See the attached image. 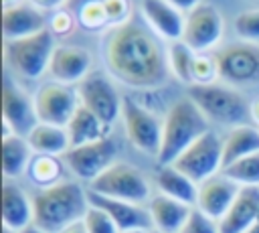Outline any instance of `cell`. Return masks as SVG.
<instances>
[{
  "label": "cell",
  "instance_id": "obj_1",
  "mask_svg": "<svg viewBox=\"0 0 259 233\" xmlns=\"http://www.w3.org/2000/svg\"><path fill=\"white\" fill-rule=\"evenodd\" d=\"M103 61L107 73L134 89H154L168 81V47L160 36L136 18H127L105 34Z\"/></svg>",
  "mask_w": 259,
  "mask_h": 233
},
{
  "label": "cell",
  "instance_id": "obj_2",
  "mask_svg": "<svg viewBox=\"0 0 259 233\" xmlns=\"http://www.w3.org/2000/svg\"><path fill=\"white\" fill-rule=\"evenodd\" d=\"M34 201V225L47 233H61L81 221L89 209V192L79 180H63L49 188H38Z\"/></svg>",
  "mask_w": 259,
  "mask_h": 233
},
{
  "label": "cell",
  "instance_id": "obj_3",
  "mask_svg": "<svg viewBox=\"0 0 259 233\" xmlns=\"http://www.w3.org/2000/svg\"><path fill=\"white\" fill-rule=\"evenodd\" d=\"M210 130V122L186 95L170 105L162 126V146L158 152L160 164H172L190 144Z\"/></svg>",
  "mask_w": 259,
  "mask_h": 233
},
{
  "label": "cell",
  "instance_id": "obj_4",
  "mask_svg": "<svg viewBox=\"0 0 259 233\" xmlns=\"http://www.w3.org/2000/svg\"><path fill=\"white\" fill-rule=\"evenodd\" d=\"M188 97L204 113V118L219 126H243L251 124V101L245 95L227 83H206L190 85Z\"/></svg>",
  "mask_w": 259,
  "mask_h": 233
},
{
  "label": "cell",
  "instance_id": "obj_5",
  "mask_svg": "<svg viewBox=\"0 0 259 233\" xmlns=\"http://www.w3.org/2000/svg\"><path fill=\"white\" fill-rule=\"evenodd\" d=\"M55 49V34L51 28H45L32 36L4 41V61L16 77L38 79L49 71Z\"/></svg>",
  "mask_w": 259,
  "mask_h": 233
},
{
  "label": "cell",
  "instance_id": "obj_6",
  "mask_svg": "<svg viewBox=\"0 0 259 233\" xmlns=\"http://www.w3.org/2000/svg\"><path fill=\"white\" fill-rule=\"evenodd\" d=\"M87 188L97 195L130 201L136 205H148L154 195L148 176L138 166L127 162H113L105 172H101L93 182H89Z\"/></svg>",
  "mask_w": 259,
  "mask_h": 233
},
{
  "label": "cell",
  "instance_id": "obj_7",
  "mask_svg": "<svg viewBox=\"0 0 259 233\" xmlns=\"http://www.w3.org/2000/svg\"><path fill=\"white\" fill-rule=\"evenodd\" d=\"M180 172H184L196 184L223 172V138L208 130L194 144H190L174 162Z\"/></svg>",
  "mask_w": 259,
  "mask_h": 233
},
{
  "label": "cell",
  "instance_id": "obj_8",
  "mask_svg": "<svg viewBox=\"0 0 259 233\" xmlns=\"http://www.w3.org/2000/svg\"><path fill=\"white\" fill-rule=\"evenodd\" d=\"M219 79L227 85H253L259 81V45L229 43L212 51Z\"/></svg>",
  "mask_w": 259,
  "mask_h": 233
},
{
  "label": "cell",
  "instance_id": "obj_9",
  "mask_svg": "<svg viewBox=\"0 0 259 233\" xmlns=\"http://www.w3.org/2000/svg\"><path fill=\"white\" fill-rule=\"evenodd\" d=\"M77 93L81 105L95 113L107 128H111L115 120L121 118L123 97L113 85L111 75H105L103 71H91L77 85Z\"/></svg>",
  "mask_w": 259,
  "mask_h": 233
},
{
  "label": "cell",
  "instance_id": "obj_10",
  "mask_svg": "<svg viewBox=\"0 0 259 233\" xmlns=\"http://www.w3.org/2000/svg\"><path fill=\"white\" fill-rule=\"evenodd\" d=\"M121 122L127 140L144 154L156 156L162 146V126L164 120H160L154 111L138 103L136 99L125 97L121 105Z\"/></svg>",
  "mask_w": 259,
  "mask_h": 233
},
{
  "label": "cell",
  "instance_id": "obj_11",
  "mask_svg": "<svg viewBox=\"0 0 259 233\" xmlns=\"http://www.w3.org/2000/svg\"><path fill=\"white\" fill-rule=\"evenodd\" d=\"M117 156V144L113 138L105 136L101 140L83 144V146H73L67 150L63 156L67 170L79 180V182H93L101 172H105Z\"/></svg>",
  "mask_w": 259,
  "mask_h": 233
},
{
  "label": "cell",
  "instance_id": "obj_12",
  "mask_svg": "<svg viewBox=\"0 0 259 233\" xmlns=\"http://www.w3.org/2000/svg\"><path fill=\"white\" fill-rule=\"evenodd\" d=\"M32 97H34V109L38 122L61 128H67L69 120L81 105L75 85H65L53 79L42 83Z\"/></svg>",
  "mask_w": 259,
  "mask_h": 233
},
{
  "label": "cell",
  "instance_id": "obj_13",
  "mask_svg": "<svg viewBox=\"0 0 259 233\" xmlns=\"http://www.w3.org/2000/svg\"><path fill=\"white\" fill-rule=\"evenodd\" d=\"M223 28L225 22L219 8L208 2H202L194 10L186 12L182 43L188 49H192L196 55L210 53L223 38Z\"/></svg>",
  "mask_w": 259,
  "mask_h": 233
},
{
  "label": "cell",
  "instance_id": "obj_14",
  "mask_svg": "<svg viewBox=\"0 0 259 233\" xmlns=\"http://www.w3.org/2000/svg\"><path fill=\"white\" fill-rule=\"evenodd\" d=\"M36 124L34 97H30L16 81L6 77L2 87V136L18 134L26 138Z\"/></svg>",
  "mask_w": 259,
  "mask_h": 233
},
{
  "label": "cell",
  "instance_id": "obj_15",
  "mask_svg": "<svg viewBox=\"0 0 259 233\" xmlns=\"http://www.w3.org/2000/svg\"><path fill=\"white\" fill-rule=\"evenodd\" d=\"M91 53L83 47L75 45H57L49 73L53 81L65 83V85H79L89 73H91Z\"/></svg>",
  "mask_w": 259,
  "mask_h": 233
},
{
  "label": "cell",
  "instance_id": "obj_16",
  "mask_svg": "<svg viewBox=\"0 0 259 233\" xmlns=\"http://www.w3.org/2000/svg\"><path fill=\"white\" fill-rule=\"evenodd\" d=\"M140 14L144 22L164 41L176 43L182 41L184 32V18L186 14L170 4L168 0H142L140 2Z\"/></svg>",
  "mask_w": 259,
  "mask_h": 233
},
{
  "label": "cell",
  "instance_id": "obj_17",
  "mask_svg": "<svg viewBox=\"0 0 259 233\" xmlns=\"http://www.w3.org/2000/svg\"><path fill=\"white\" fill-rule=\"evenodd\" d=\"M239 190L241 186L221 172L198 184V197L194 207L206 213L208 217H212L214 221H221L231 209V205L235 203Z\"/></svg>",
  "mask_w": 259,
  "mask_h": 233
},
{
  "label": "cell",
  "instance_id": "obj_18",
  "mask_svg": "<svg viewBox=\"0 0 259 233\" xmlns=\"http://www.w3.org/2000/svg\"><path fill=\"white\" fill-rule=\"evenodd\" d=\"M34 223V201L16 182H2V227L14 233L30 227Z\"/></svg>",
  "mask_w": 259,
  "mask_h": 233
},
{
  "label": "cell",
  "instance_id": "obj_19",
  "mask_svg": "<svg viewBox=\"0 0 259 233\" xmlns=\"http://www.w3.org/2000/svg\"><path fill=\"white\" fill-rule=\"evenodd\" d=\"M87 192H89V203L93 207L103 209L113 219V223L117 225V229L121 233L134 231V229H152L146 205H136V203L119 201V199H109V197L97 195L89 188H87Z\"/></svg>",
  "mask_w": 259,
  "mask_h": 233
},
{
  "label": "cell",
  "instance_id": "obj_20",
  "mask_svg": "<svg viewBox=\"0 0 259 233\" xmlns=\"http://www.w3.org/2000/svg\"><path fill=\"white\" fill-rule=\"evenodd\" d=\"M154 233H180L192 207L170 199L162 192H154L146 205Z\"/></svg>",
  "mask_w": 259,
  "mask_h": 233
},
{
  "label": "cell",
  "instance_id": "obj_21",
  "mask_svg": "<svg viewBox=\"0 0 259 233\" xmlns=\"http://www.w3.org/2000/svg\"><path fill=\"white\" fill-rule=\"evenodd\" d=\"M49 28V20L42 14L40 8L34 4H16L10 8H4L2 14V30L4 41H16L24 36H32L40 30Z\"/></svg>",
  "mask_w": 259,
  "mask_h": 233
},
{
  "label": "cell",
  "instance_id": "obj_22",
  "mask_svg": "<svg viewBox=\"0 0 259 233\" xmlns=\"http://www.w3.org/2000/svg\"><path fill=\"white\" fill-rule=\"evenodd\" d=\"M259 221V188L245 186L239 190L227 215L219 221L221 233H245Z\"/></svg>",
  "mask_w": 259,
  "mask_h": 233
},
{
  "label": "cell",
  "instance_id": "obj_23",
  "mask_svg": "<svg viewBox=\"0 0 259 233\" xmlns=\"http://www.w3.org/2000/svg\"><path fill=\"white\" fill-rule=\"evenodd\" d=\"M154 184H156V192L176 199L188 207L196 205L198 184L190 180L184 172H180L174 164H160L158 172L154 174Z\"/></svg>",
  "mask_w": 259,
  "mask_h": 233
},
{
  "label": "cell",
  "instance_id": "obj_24",
  "mask_svg": "<svg viewBox=\"0 0 259 233\" xmlns=\"http://www.w3.org/2000/svg\"><path fill=\"white\" fill-rule=\"evenodd\" d=\"M34 152L24 136L6 134L2 136V174L4 180H16L28 172Z\"/></svg>",
  "mask_w": 259,
  "mask_h": 233
},
{
  "label": "cell",
  "instance_id": "obj_25",
  "mask_svg": "<svg viewBox=\"0 0 259 233\" xmlns=\"http://www.w3.org/2000/svg\"><path fill=\"white\" fill-rule=\"evenodd\" d=\"M255 152H259V128L255 124L235 126L223 138V168Z\"/></svg>",
  "mask_w": 259,
  "mask_h": 233
},
{
  "label": "cell",
  "instance_id": "obj_26",
  "mask_svg": "<svg viewBox=\"0 0 259 233\" xmlns=\"http://www.w3.org/2000/svg\"><path fill=\"white\" fill-rule=\"evenodd\" d=\"M67 134H69V142L71 148L73 146H83L95 140H101L105 136H109V128L95 115L91 113L87 107L79 105L77 111L73 113V118L67 124Z\"/></svg>",
  "mask_w": 259,
  "mask_h": 233
},
{
  "label": "cell",
  "instance_id": "obj_27",
  "mask_svg": "<svg viewBox=\"0 0 259 233\" xmlns=\"http://www.w3.org/2000/svg\"><path fill=\"white\" fill-rule=\"evenodd\" d=\"M34 154H49V156H65L71 148L69 134L61 126H51L38 122L26 136Z\"/></svg>",
  "mask_w": 259,
  "mask_h": 233
},
{
  "label": "cell",
  "instance_id": "obj_28",
  "mask_svg": "<svg viewBox=\"0 0 259 233\" xmlns=\"http://www.w3.org/2000/svg\"><path fill=\"white\" fill-rule=\"evenodd\" d=\"M65 160L63 156H49V154H34L28 166L26 176L38 188H49L65 180Z\"/></svg>",
  "mask_w": 259,
  "mask_h": 233
},
{
  "label": "cell",
  "instance_id": "obj_29",
  "mask_svg": "<svg viewBox=\"0 0 259 233\" xmlns=\"http://www.w3.org/2000/svg\"><path fill=\"white\" fill-rule=\"evenodd\" d=\"M194 63H196V53L192 49H188L182 41H176V43L168 45V67H170V73L178 81L186 83L188 87L192 85Z\"/></svg>",
  "mask_w": 259,
  "mask_h": 233
},
{
  "label": "cell",
  "instance_id": "obj_30",
  "mask_svg": "<svg viewBox=\"0 0 259 233\" xmlns=\"http://www.w3.org/2000/svg\"><path fill=\"white\" fill-rule=\"evenodd\" d=\"M223 174L229 176L233 182H237L241 188H245V186L259 188V152L249 154V156L225 166Z\"/></svg>",
  "mask_w": 259,
  "mask_h": 233
},
{
  "label": "cell",
  "instance_id": "obj_31",
  "mask_svg": "<svg viewBox=\"0 0 259 233\" xmlns=\"http://www.w3.org/2000/svg\"><path fill=\"white\" fill-rule=\"evenodd\" d=\"M233 26H235L239 41L259 45V8H249V10L239 12Z\"/></svg>",
  "mask_w": 259,
  "mask_h": 233
},
{
  "label": "cell",
  "instance_id": "obj_32",
  "mask_svg": "<svg viewBox=\"0 0 259 233\" xmlns=\"http://www.w3.org/2000/svg\"><path fill=\"white\" fill-rule=\"evenodd\" d=\"M83 223H85L89 233H121L117 229V225L113 223V219L103 209L93 207L91 203H89V209L83 217Z\"/></svg>",
  "mask_w": 259,
  "mask_h": 233
},
{
  "label": "cell",
  "instance_id": "obj_33",
  "mask_svg": "<svg viewBox=\"0 0 259 233\" xmlns=\"http://www.w3.org/2000/svg\"><path fill=\"white\" fill-rule=\"evenodd\" d=\"M180 233H221V227H219V221H214L212 217H208L200 209L192 207Z\"/></svg>",
  "mask_w": 259,
  "mask_h": 233
},
{
  "label": "cell",
  "instance_id": "obj_34",
  "mask_svg": "<svg viewBox=\"0 0 259 233\" xmlns=\"http://www.w3.org/2000/svg\"><path fill=\"white\" fill-rule=\"evenodd\" d=\"M79 20L87 28H97L103 22H107V12L103 6V0H91L79 8Z\"/></svg>",
  "mask_w": 259,
  "mask_h": 233
},
{
  "label": "cell",
  "instance_id": "obj_35",
  "mask_svg": "<svg viewBox=\"0 0 259 233\" xmlns=\"http://www.w3.org/2000/svg\"><path fill=\"white\" fill-rule=\"evenodd\" d=\"M103 6H105V12H107V18L113 20L115 24H121L130 18L125 0H103Z\"/></svg>",
  "mask_w": 259,
  "mask_h": 233
},
{
  "label": "cell",
  "instance_id": "obj_36",
  "mask_svg": "<svg viewBox=\"0 0 259 233\" xmlns=\"http://www.w3.org/2000/svg\"><path fill=\"white\" fill-rule=\"evenodd\" d=\"M49 28L53 30V34L55 32H67L71 28V16L67 12H57L53 16V20L49 22Z\"/></svg>",
  "mask_w": 259,
  "mask_h": 233
},
{
  "label": "cell",
  "instance_id": "obj_37",
  "mask_svg": "<svg viewBox=\"0 0 259 233\" xmlns=\"http://www.w3.org/2000/svg\"><path fill=\"white\" fill-rule=\"evenodd\" d=\"M69 0H30V4H34L40 10H57L63 4H67Z\"/></svg>",
  "mask_w": 259,
  "mask_h": 233
},
{
  "label": "cell",
  "instance_id": "obj_38",
  "mask_svg": "<svg viewBox=\"0 0 259 233\" xmlns=\"http://www.w3.org/2000/svg\"><path fill=\"white\" fill-rule=\"evenodd\" d=\"M170 4H174L176 8H180L184 14L186 12H190V10H194L198 4H202V0H168Z\"/></svg>",
  "mask_w": 259,
  "mask_h": 233
},
{
  "label": "cell",
  "instance_id": "obj_39",
  "mask_svg": "<svg viewBox=\"0 0 259 233\" xmlns=\"http://www.w3.org/2000/svg\"><path fill=\"white\" fill-rule=\"evenodd\" d=\"M61 233H89V231H87V227H85V223H83V219H81V221H77V223L65 227Z\"/></svg>",
  "mask_w": 259,
  "mask_h": 233
},
{
  "label": "cell",
  "instance_id": "obj_40",
  "mask_svg": "<svg viewBox=\"0 0 259 233\" xmlns=\"http://www.w3.org/2000/svg\"><path fill=\"white\" fill-rule=\"evenodd\" d=\"M251 124L259 128V97L251 101Z\"/></svg>",
  "mask_w": 259,
  "mask_h": 233
},
{
  "label": "cell",
  "instance_id": "obj_41",
  "mask_svg": "<svg viewBox=\"0 0 259 233\" xmlns=\"http://www.w3.org/2000/svg\"><path fill=\"white\" fill-rule=\"evenodd\" d=\"M18 233H47L45 229H40V227H36L34 223L30 225V227H26V229H22V231H18Z\"/></svg>",
  "mask_w": 259,
  "mask_h": 233
},
{
  "label": "cell",
  "instance_id": "obj_42",
  "mask_svg": "<svg viewBox=\"0 0 259 233\" xmlns=\"http://www.w3.org/2000/svg\"><path fill=\"white\" fill-rule=\"evenodd\" d=\"M2 4H4V8H10V6L20 4V0H2Z\"/></svg>",
  "mask_w": 259,
  "mask_h": 233
},
{
  "label": "cell",
  "instance_id": "obj_43",
  "mask_svg": "<svg viewBox=\"0 0 259 233\" xmlns=\"http://www.w3.org/2000/svg\"><path fill=\"white\" fill-rule=\"evenodd\" d=\"M245 233H259V221H257V223H255L253 227H249V229H247Z\"/></svg>",
  "mask_w": 259,
  "mask_h": 233
},
{
  "label": "cell",
  "instance_id": "obj_44",
  "mask_svg": "<svg viewBox=\"0 0 259 233\" xmlns=\"http://www.w3.org/2000/svg\"><path fill=\"white\" fill-rule=\"evenodd\" d=\"M125 233H154L152 229H134V231H125Z\"/></svg>",
  "mask_w": 259,
  "mask_h": 233
},
{
  "label": "cell",
  "instance_id": "obj_45",
  "mask_svg": "<svg viewBox=\"0 0 259 233\" xmlns=\"http://www.w3.org/2000/svg\"><path fill=\"white\" fill-rule=\"evenodd\" d=\"M2 233H14V231H10V229H4V227H2Z\"/></svg>",
  "mask_w": 259,
  "mask_h": 233
}]
</instances>
